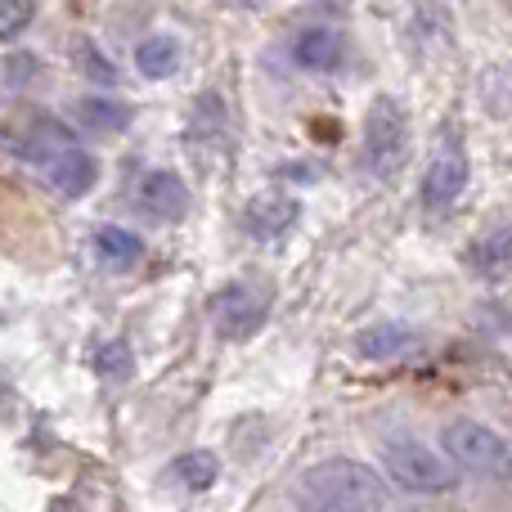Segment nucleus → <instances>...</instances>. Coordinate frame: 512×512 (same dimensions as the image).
<instances>
[{"instance_id": "1", "label": "nucleus", "mask_w": 512, "mask_h": 512, "mask_svg": "<svg viewBox=\"0 0 512 512\" xmlns=\"http://www.w3.org/2000/svg\"><path fill=\"white\" fill-rule=\"evenodd\" d=\"M292 504L297 512H382L387 486L378 472L355 459H324L301 472Z\"/></svg>"}, {"instance_id": "2", "label": "nucleus", "mask_w": 512, "mask_h": 512, "mask_svg": "<svg viewBox=\"0 0 512 512\" xmlns=\"http://www.w3.org/2000/svg\"><path fill=\"white\" fill-rule=\"evenodd\" d=\"M382 468L409 495H445L459 490V468L445 454H436L423 441H387L382 445Z\"/></svg>"}, {"instance_id": "3", "label": "nucleus", "mask_w": 512, "mask_h": 512, "mask_svg": "<svg viewBox=\"0 0 512 512\" xmlns=\"http://www.w3.org/2000/svg\"><path fill=\"white\" fill-rule=\"evenodd\" d=\"M441 450L454 468H468L477 477H504L508 472V441L477 418H454L441 432Z\"/></svg>"}, {"instance_id": "4", "label": "nucleus", "mask_w": 512, "mask_h": 512, "mask_svg": "<svg viewBox=\"0 0 512 512\" xmlns=\"http://www.w3.org/2000/svg\"><path fill=\"white\" fill-rule=\"evenodd\" d=\"M409 153V117L391 95H378L364 122V162L378 176H396Z\"/></svg>"}, {"instance_id": "5", "label": "nucleus", "mask_w": 512, "mask_h": 512, "mask_svg": "<svg viewBox=\"0 0 512 512\" xmlns=\"http://www.w3.org/2000/svg\"><path fill=\"white\" fill-rule=\"evenodd\" d=\"M265 315H270V301H265L256 288H248V283H230V288L216 292V301H212L216 333L230 337V342L252 337L256 328L265 324Z\"/></svg>"}, {"instance_id": "6", "label": "nucleus", "mask_w": 512, "mask_h": 512, "mask_svg": "<svg viewBox=\"0 0 512 512\" xmlns=\"http://www.w3.org/2000/svg\"><path fill=\"white\" fill-rule=\"evenodd\" d=\"M135 198H140V207L149 216H158V221H180V216L189 212V189L176 171H149V176L140 180V189H135Z\"/></svg>"}, {"instance_id": "7", "label": "nucleus", "mask_w": 512, "mask_h": 512, "mask_svg": "<svg viewBox=\"0 0 512 512\" xmlns=\"http://www.w3.org/2000/svg\"><path fill=\"white\" fill-rule=\"evenodd\" d=\"M45 171H50L54 189H59V194H68V198L90 194V189H95V180H99V162L90 158L86 149H77V144L50 153V158H45Z\"/></svg>"}, {"instance_id": "8", "label": "nucleus", "mask_w": 512, "mask_h": 512, "mask_svg": "<svg viewBox=\"0 0 512 512\" xmlns=\"http://www.w3.org/2000/svg\"><path fill=\"white\" fill-rule=\"evenodd\" d=\"M342 54H346V45L333 27H306L292 41V63L306 72H333L342 63Z\"/></svg>"}, {"instance_id": "9", "label": "nucleus", "mask_w": 512, "mask_h": 512, "mask_svg": "<svg viewBox=\"0 0 512 512\" xmlns=\"http://www.w3.org/2000/svg\"><path fill=\"white\" fill-rule=\"evenodd\" d=\"M468 189V158L459 149H445L441 158L427 167V180H423V198L432 207H445Z\"/></svg>"}, {"instance_id": "10", "label": "nucleus", "mask_w": 512, "mask_h": 512, "mask_svg": "<svg viewBox=\"0 0 512 512\" xmlns=\"http://www.w3.org/2000/svg\"><path fill=\"white\" fill-rule=\"evenodd\" d=\"M297 216H301V207L292 198H256V203H248V212H243V225H248V234H256V239H274V234L292 230Z\"/></svg>"}, {"instance_id": "11", "label": "nucleus", "mask_w": 512, "mask_h": 512, "mask_svg": "<svg viewBox=\"0 0 512 512\" xmlns=\"http://www.w3.org/2000/svg\"><path fill=\"white\" fill-rule=\"evenodd\" d=\"M135 68L144 72L149 81H162L180 68V41L176 36H144L135 45Z\"/></svg>"}, {"instance_id": "12", "label": "nucleus", "mask_w": 512, "mask_h": 512, "mask_svg": "<svg viewBox=\"0 0 512 512\" xmlns=\"http://www.w3.org/2000/svg\"><path fill=\"white\" fill-rule=\"evenodd\" d=\"M95 252L104 256L108 265H117V270H131V265L144 256V243L135 239L131 230H122V225H99L95 230Z\"/></svg>"}, {"instance_id": "13", "label": "nucleus", "mask_w": 512, "mask_h": 512, "mask_svg": "<svg viewBox=\"0 0 512 512\" xmlns=\"http://www.w3.org/2000/svg\"><path fill=\"white\" fill-rule=\"evenodd\" d=\"M77 122L86 126V131H104V135H113V131H126V126H131V108L117 104V99H99V95H90V99H81V104H77Z\"/></svg>"}, {"instance_id": "14", "label": "nucleus", "mask_w": 512, "mask_h": 512, "mask_svg": "<svg viewBox=\"0 0 512 512\" xmlns=\"http://www.w3.org/2000/svg\"><path fill=\"white\" fill-rule=\"evenodd\" d=\"M171 472H176V481L185 490H212V481H216V459L207 450H189V454H180L176 463H171Z\"/></svg>"}, {"instance_id": "15", "label": "nucleus", "mask_w": 512, "mask_h": 512, "mask_svg": "<svg viewBox=\"0 0 512 512\" xmlns=\"http://www.w3.org/2000/svg\"><path fill=\"white\" fill-rule=\"evenodd\" d=\"M405 346H414V333H405V328H373V333H360V355H369V360L400 355Z\"/></svg>"}, {"instance_id": "16", "label": "nucleus", "mask_w": 512, "mask_h": 512, "mask_svg": "<svg viewBox=\"0 0 512 512\" xmlns=\"http://www.w3.org/2000/svg\"><path fill=\"white\" fill-rule=\"evenodd\" d=\"M72 59H77V68L86 72L90 81H104V86H113V81H117V68L104 59V50H99L95 41H77V45H72Z\"/></svg>"}, {"instance_id": "17", "label": "nucleus", "mask_w": 512, "mask_h": 512, "mask_svg": "<svg viewBox=\"0 0 512 512\" xmlns=\"http://www.w3.org/2000/svg\"><path fill=\"white\" fill-rule=\"evenodd\" d=\"M32 18H36L32 0H0V41H14Z\"/></svg>"}, {"instance_id": "18", "label": "nucleus", "mask_w": 512, "mask_h": 512, "mask_svg": "<svg viewBox=\"0 0 512 512\" xmlns=\"http://www.w3.org/2000/svg\"><path fill=\"white\" fill-rule=\"evenodd\" d=\"M95 369L104 373V378H126V373H131V351H126V342H108L104 351H99Z\"/></svg>"}, {"instance_id": "19", "label": "nucleus", "mask_w": 512, "mask_h": 512, "mask_svg": "<svg viewBox=\"0 0 512 512\" xmlns=\"http://www.w3.org/2000/svg\"><path fill=\"white\" fill-rule=\"evenodd\" d=\"M504 261H508V234L499 230L495 239H490L486 261H481V270H486V279H499V274H504Z\"/></svg>"}]
</instances>
